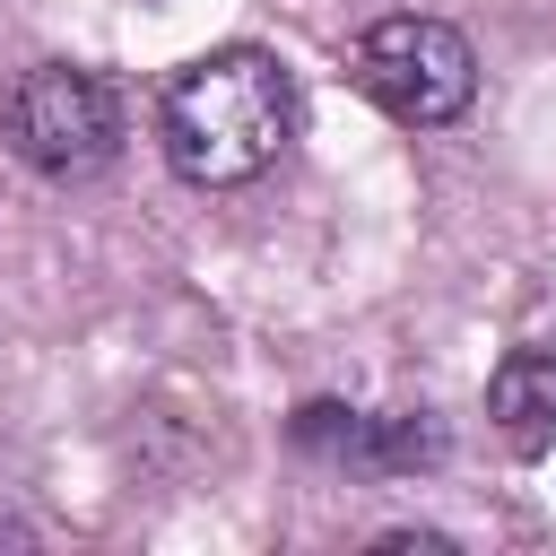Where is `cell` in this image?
Here are the masks:
<instances>
[{
	"mask_svg": "<svg viewBox=\"0 0 556 556\" xmlns=\"http://www.w3.org/2000/svg\"><path fill=\"white\" fill-rule=\"evenodd\" d=\"M348 70H356L365 104L391 113V122H408V130H443V122H460L469 96H478V52H469V35L443 26V17H417V9L374 17V26L356 35V61H348Z\"/></svg>",
	"mask_w": 556,
	"mask_h": 556,
	"instance_id": "cell-2",
	"label": "cell"
},
{
	"mask_svg": "<svg viewBox=\"0 0 556 556\" xmlns=\"http://www.w3.org/2000/svg\"><path fill=\"white\" fill-rule=\"evenodd\" d=\"M0 130H9L17 165L52 174V182H78V174L122 156V96H113V78H96L78 61H43L9 87Z\"/></svg>",
	"mask_w": 556,
	"mask_h": 556,
	"instance_id": "cell-3",
	"label": "cell"
},
{
	"mask_svg": "<svg viewBox=\"0 0 556 556\" xmlns=\"http://www.w3.org/2000/svg\"><path fill=\"white\" fill-rule=\"evenodd\" d=\"M295 139V78L261 43H217L156 87V148L200 191L261 182Z\"/></svg>",
	"mask_w": 556,
	"mask_h": 556,
	"instance_id": "cell-1",
	"label": "cell"
},
{
	"mask_svg": "<svg viewBox=\"0 0 556 556\" xmlns=\"http://www.w3.org/2000/svg\"><path fill=\"white\" fill-rule=\"evenodd\" d=\"M486 426H495L504 452H521V460L556 452V339L513 348V356L486 374Z\"/></svg>",
	"mask_w": 556,
	"mask_h": 556,
	"instance_id": "cell-4",
	"label": "cell"
}]
</instances>
